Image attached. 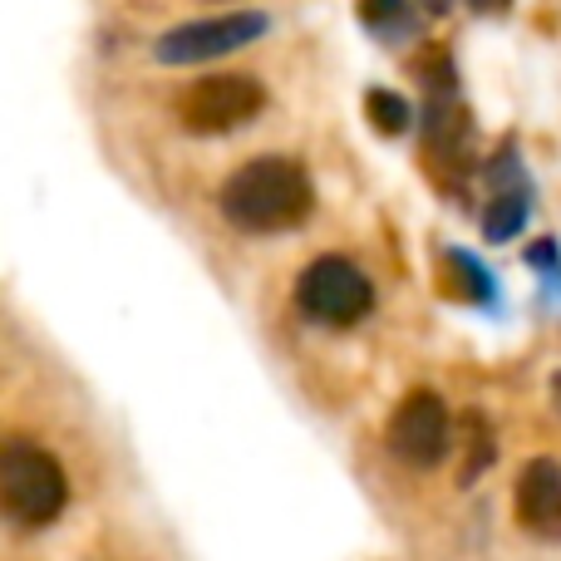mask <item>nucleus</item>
I'll return each instance as SVG.
<instances>
[{"mask_svg": "<svg viewBox=\"0 0 561 561\" xmlns=\"http://www.w3.org/2000/svg\"><path fill=\"white\" fill-rule=\"evenodd\" d=\"M310 213V178L296 158H252L222 183V217L242 232H286Z\"/></svg>", "mask_w": 561, "mask_h": 561, "instance_id": "f257e3e1", "label": "nucleus"}, {"mask_svg": "<svg viewBox=\"0 0 561 561\" xmlns=\"http://www.w3.org/2000/svg\"><path fill=\"white\" fill-rule=\"evenodd\" d=\"M65 497H69V483H65V468L45 454V448L25 444H5L0 454V507L15 527H49L59 513H65Z\"/></svg>", "mask_w": 561, "mask_h": 561, "instance_id": "f03ea898", "label": "nucleus"}, {"mask_svg": "<svg viewBox=\"0 0 561 561\" xmlns=\"http://www.w3.org/2000/svg\"><path fill=\"white\" fill-rule=\"evenodd\" d=\"M266 94L252 75H213L178 94V124L187 134H232L262 114Z\"/></svg>", "mask_w": 561, "mask_h": 561, "instance_id": "7ed1b4c3", "label": "nucleus"}, {"mask_svg": "<svg viewBox=\"0 0 561 561\" xmlns=\"http://www.w3.org/2000/svg\"><path fill=\"white\" fill-rule=\"evenodd\" d=\"M296 300L310 320L325 325H355L369 306H375V286L345 256H316L296 280Z\"/></svg>", "mask_w": 561, "mask_h": 561, "instance_id": "20e7f679", "label": "nucleus"}, {"mask_svg": "<svg viewBox=\"0 0 561 561\" xmlns=\"http://www.w3.org/2000/svg\"><path fill=\"white\" fill-rule=\"evenodd\" d=\"M389 448L409 468H434L448 448V409L434 389H414L389 419Z\"/></svg>", "mask_w": 561, "mask_h": 561, "instance_id": "39448f33", "label": "nucleus"}, {"mask_svg": "<svg viewBox=\"0 0 561 561\" xmlns=\"http://www.w3.org/2000/svg\"><path fill=\"white\" fill-rule=\"evenodd\" d=\"M266 30L262 15H222V20H197V25H183L173 35H163L153 45V55L163 65H197V59H217L227 49L247 45Z\"/></svg>", "mask_w": 561, "mask_h": 561, "instance_id": "423d86ee", "label": "nucleus"}, {"mask_svg": "<svg viewBox=\"0 0 561 561\" xmlns=\"http://www.w3.org/2000/svg\"><path fill=\"white\" fill-rule=\"evenodd\" d=\"M517 523L542 542H561V468L552 458H533L517 478Z\"/></svg>", "mask_w": 561, "mask_h": 561, "instance_id": "0eeeda50", "label": "nucleus"}, {"mask_svg": "<svg viewBox=\"0 0 561 561\" xmlns=\"http://www.w3.org/2000/svg\"><path fill=\"white\" fill-rule=\"evenodd\" d=\"M523 222H527V193H507V187L493 197V203H488V213H483L488 242H507V237H513Z\"/></svg>", "mask_w": 561, "mask_h": 561, "instance_id": "6e6552de", "label": "nucleus"}, {"mask_svg": "<svg viewBox=\"0 0 561 561\" xmlns=\"http://www.w3.org/2000/svg\"><path fill=\"white\" fill-rule=\"evenodd\" d=\"M365 118L375 124V134L394 138V134H404L409 128V104L394 94V89H369L365 94Z\"/></svg>", "mask_w": 561, "mask_h": 561, "instance_id": "1a4fd4ad", "label": "nucleus"}, {"mask_svg": "<svg viewBox=\"0 0 561 561\" xmlns=\"http://www.w3.org/2000/svg\"><path fill=\"white\" fill-rule=\"evenodd\" d=\"M359 15H365V25H375L379 35H409V30H414L409 0H359Z\"/></svg>", "mask_w": 561, "mask_h": 561, "instance_id": "9d476101", "label": "nucleus"}, {"mask_svg": "<svg viewBox=\"0 0 561 561\" xmlns=\"http://www.w3.org/2000/svg\"><path fill=\"white\" fill-rule=\"evenodd\" d=\"M468 5H473L478 15H503V10L513 5V0H468Z\"/></svg>", "mask_w": 561, "mask_h": 561, "instance_id": "9b49d317", "label": "nucleus"}, {"mask_svg": "<svg viewBox=\"0 0 561 561\" xmlns=\"http://www.w3.org/2000/svg\"><path fill=\"white\" fill-rule=\"evenodd\" d=\"M428 5H434V10H444V5H448V0H428Z\"/></svg>", "mask_w": 561, "mask_h": 561, "instance_id": "f8f14e48", "label": "nucleus"}]
</instances>
